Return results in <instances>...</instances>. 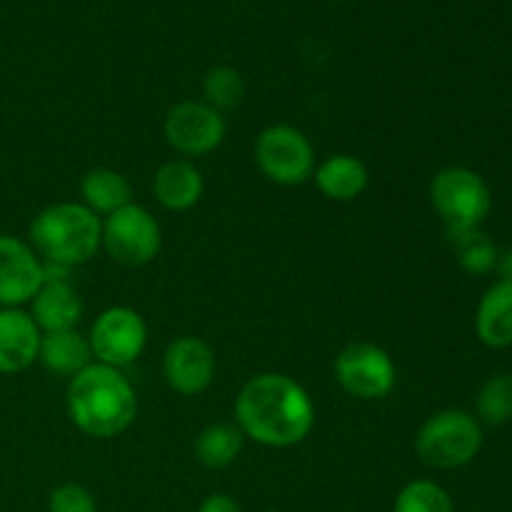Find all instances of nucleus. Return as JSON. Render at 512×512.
<instances>
[{
  "instance_id": "2eb2a0df",
  "label": "nucleus",
  "mask_w": 512,
  "mask_h": 512,
  "mask_svg": "<svg viewBox=\"0 0 512 512\" xmlns=\"http://www.w3.org/2000/svg\"><path fill=\"white\" fill-rule=\"evenodd\" d=\"M28 313L40 333H63L75 330L78 320L83 318V300L70 283H43L30 300Z\"/></svg>"
},
{
  "instance_id": "9b49d317",
  "label": "nucleus",
  "mask_w": 512,
  "mask_h": 512,
  "mask_svg": "<svg viewBox=\"0 0 512 512\" xmlns=\"http://www.w3.org/2000/svg\"><path fill=\"white\" fill-rule=\"evenodd\" d=\"M43 285V260L33 245L0 235V308H23Z\"/></svg>"
},
{
  "instance_id": "4468645a",
  "label": "nucleus",
  "mask_w": 512,
  "mask_h": 512,
  "mask_svg": "<svg viewBox=\"0 0 512 512\" xmlns=\"http://www.w3.org/2000/svg\"><path fill=\"white\" fill-rule=\"evenodd\" d=\"M205 193L203 173L188 158L168 160L153 175V195L165 210L185 213L195 208Z\"/></svg>"
},
{
  "instance_id": "7ed1b4c3",
  "label": "nucleus",
  "mask_w": 512,
  "mask_h": 512,
  "mask_svg": "<svg viewBox=\"0 0 512 512\" xmlns=\"http://www.w3.org/2000/svg\"><path fill=\"white\" fill-rule=\"evenodd\" d=\"M28 235L40 260L78 268L103 248V218L83 203H55L35 215Z\"/></svg>"
},
{
  "instance_id": "f03ea898",
  "label": "nucleus",
  "mask_w": 512,
  "mask_h": 512,
  "mask_svg": "<svg viewBox=\"0 0 512 512\" xmlns=\"http://www.w3.org/2000/svg\"><path fill=\"white\" fill-rule=\"evenodd\" d=\"M68 418L80 433L90 438H118L138 415V398L123 370L103 363H90L73 375L65 393Z\"/></svg>"
},
{
  "instance_id": "9d476101",
  "label": "nucleus",
  "mask_w": 512,
  "mask_h": 512,
  "mask_svg": "<svg viewBox=\"0 0 512 512\" xmlns=\"http://www.w3.org/2000/svg\"><path fill=\"white\" fill-rule=\"evenodd\" d=\"M228 133L223 113L210 108L205 100H183L165 115L163 135L175 153L200 158L220 148Z\"/></svg>"
},
{
  "instance_id": "6e6552de",
  "label": "nucleus",
  "mask_w": 512,
  "mask_h": 512,
  "mask_svg": "<svg viewBox=\"0 0 512 512\" xmlns=\"http://www.w3.org/2000/svg\"><path fill=\"white\" fill-rule=\"evenodd\" d=\"M163 233L143 205H125L118 213L103 218V248L115 263L140 268L158 258Z\"/></svg>"
},
{
  "instance_id": "f3484780",
  "label": "nucleus",
  "mask_w": 512,
  "mask_h": 512,
  "mask_svg": "<svg viewBox=\"0 0 512 512\" xmlns=\"http://www.w3.org/2000/svg\"><path fill=\"white\" fill-rule=\"evenodd\" d=\"M475 333L493 350L512 345V283L498 280L485 290L475 313Z\"/></svg>"
},
{
  "instance_id": "423d86ee",
  "label": "nucleus",
  "mask_w": 512,
  "mask_h": 512,
  "mask_svg": "<svg viewBox=\"0 0 512 512\" xmlns=\"http://www.w3.org/2000/svg\"><path fill=\"white\" fill-rule=\"evenodd\" d=\"M255 163L260 173L275 185L295 188L313 178L315 148L295 125H270L255 140Z\"/></svg>"
},
{
  "instance_id": "39448f33",
  "label": "nucleus",
  "mask_w": 512,
  "mask_h": 512,
  "mask_svg": "<svg viewBox=\"0 0 512 512\" xmlns=\"http://www.w3.org/2000/svg\"><path fill=\"white\" fill-rule=\"evenodd\" d=\"M430 203L445 220V228L460 230L480 228L488 218L493 198L488 183L475 170L453 165L435 173L430 183Z\"/></svg>"
},
{
  "instance_id": "aec40b11",
  "label": "nucleus",
  "mask_w": 512,
  "mask_h": 512,
  "mask_svg": "<svg viewBox=\"0 0 512 512\" xmlns=\"http://www.w3.org/2000/svg\"><path fill=\"white\" fill-rule=\"evenodd\" d=\"M243 440L245 435L240 433L238 425L213 423L200 430V435L195 438V458L210 470L228 468L230 463L238 460L240 450H243Z\"/></svg>"
},
{
  "instance_id": "393cba45",
  "label": "nucleus",
  "mask_w": 512,
  "mask_h": 512,
  "mask_svg": "<svg viewBox=\"0 0 512 512\" xmlns=\"http://www.w3.org/2000/svg\"><path fill=\"white\" fill-rule=\"evenodd\" d=\"M48 512H98V503L83 485L63 483L50 493Z\"/></svg>"
},
{
  "instance_id": "a878e982",
  "label": "nucleus",
  "mask_w": 512,
  "mask_h": 512,
  "mask_svg": "<svg viewBox=\"0 0 512 512\" xmlns=\"http://www.w3.org/2000/svg\"><path fill=\"white\" fill-rule=\"evenodd\" d=\"M198 512H243L240 510V505L235 503L230 495L225 493H213L208 495V498L203 500V503L198 505Z\"/></svg>"
},
{
  "instance_id": "ddd939ff",
  "label": "nucleus",
  "mask_w": 512,
  "mask_h": 512,
  "mask_svg": "<svg viewBox=\"0 0 512 512\" xmlns=\"http://www.w3.org/2000/svg\"><path fill=\"white\" fill-rule=\"evenodd\" d=\"M40 328L23 308H0V373L15 375L38 360Z\"/></svg>"
},
{
  "instance_id": "a211bd4d",
  "label": "nucleus",
  "mask_w": 512,
  "mask_h": 512,
  "mask_svg": "<svg viewBox=\"0 0 512 512\" xmlns=\"http://www.w3.org/2000/svg\"><path fill=\"white\" fill-rule=\"evenodd\" d=\"M38 360L45 370L63 378H73L80 370L88 368L93 360V350L85 335L78 330H63V333H43L40 338Z\"/></svg>"
},
{
  "instance_id": "412c9836",
  "label": "nucleus",
  "mask_w": 512,
  "mask_h": 512,
  "mask_svg": "<svg viewBox=\"0 0 512 512\" xmlns=\"http://www.w3.org/2000/svg\"><path fill=\"white\" fill-rule=\"evenodd\" d=\"M450 245H453L455 255H458V263L463 265V270L473 275H485L490 270L498 268V248L490 240L488 233H483L480 228H460V230H448Z\"/></svg>"
},
{
  "instance_id": "bb28decb",
  "label": "nucleus",
  "mask_w": 512,
  "mask_h": 512,
  "mask_svg": "<svg viewBox=\"0 0 512 512\" xmlns=\"http://www.w3.org/2000/svg\"><path fill=\"white\" fill-rule=\"evenodd\" d=\"M498 273H500V280L512 283V250L510 253H505L503 258H498Z\"/></svg>"
},
{
  "instance_id": "f257e3e1",
  "label": "nucleus",
  "mask_w": 512,
  "mask_h": 512,
  "mask_svg": "<svg viewBox=\"0 0 512 512\" xmlns=\"http://www.w3.org/2000/svg\"><path fill=\"white\" fill-rule=\"evenodd\" d=\"M235 425L263 448H293L313 433L315 405L290 375L260 373L235 398Z\"/></svg>"
},
{
  "instance_id": "4be33fe9",
  "label": "nucleus",
  "mask_w": 512,
  "mask_h": 512,
  "mask_svg": "<svg viewBox=\"0 0 512 512\" xmlns=\"http://www.w3.org/2000/svg\"><path fill=\"white\" fill-rule=\"evenodd\" d=\"M203 95L205 103L215 108L218 113L235 110L245 100V80L230 65H215L205 73L203 78Z\"/></svg>"
},
{
  "instance_id": "dca6fc26",
  "label": "nucleus",
  "mask_w": 512,
  "mask_h": 512,
  "mask_svg": "<svg viewBox=\"0 0 512 512\" xmlns=\"http://www.w3.org/2000/svg\"><path fill=\"white\" fill-rule=\"evenodd\" d=\"M313 178L320 193L335 203H350V200L360 198L370 183L368 165L348 153L330 155L323 163L315 165Z\"/></svg>"
},
{
  "instance_id": "b1692460",
  "label": "nucleus",
  "mask_w": 512,
  "mask_h": 512,
  "mask_svg": "<svg viewBox=\"0 0 512 512\" xmlns=\"http://www.w3.org/2000/svg\"><path fill=\"white\" fill-rule=\"evenodd\" d=\"M478 423L485 425H505L512 420V375H493L488 383L480 388L478 400Z\"/></svg>"
},
{
  "instance_id": "20e7f679",
  "label": "nucleus",
  "mask_w": 512,
  "mask_h": 512,
  "mask_svg": "<svg viewBox=\"0 0 512 512\" xmlns=\"http://www.w3.org/2000/svg\"><path fill=\"white\" fill-rule=\"evenodd\" d=\"M483 448V425L465 410H440L418 430L415 453L425 465L455 470L473 463Z\"/></svg>"
},
{
  "instance_id": "f8f14e48",
  "label": "nucleus",
  "mask_w": 512,
  "mask_h": 512,
  "mask_svg": "<svg viewBox=\"0 0 512 512\" xmlns=\"http://www.w3.org/2000/svg\"><path fill=\"white\" fill-rule=\"evenodd\" d=\"M163 378L178 395H200L215 378V353L203 338L180 335L165 348Z\"/></svg>"
},
{
  "instance_id": "5701e85b",
  "label": "nucleus",
  "mask_w": 512,
  "mask_h": 512,
  "mask_svg": "<svg viewBox=\"0 0 512 512\" xmlns=\"http://www.w3.org/2000/svg\"><path fill=\"white\" fill-rule=\"evenodd\" d=\"M393 512H455L453 498L433 480H413L395 495Z\"/></svg>"
},
{
  "instance_id": "6ab92c4d",
  "label": "nucleus",
  "mask_w": 512,
  "mask_h": 512,
  "mask_svg": "<svg viewBox=\"0 0 512 512\" xmlns=\"http://www.w3.org/2000/svg\"><path fill=\"white\" fill-rule=\"evenodd\" d=\"M80 195H83L85 208L93 210L98 218H108V215L118 213L125 205L133 203V190H130L128 178L110 168L88 170L80 180Z\"/></svg>"
},
{
  "instance_id": "0eeeda50",
  "label": "nucleus",
  "mask_w": 512,
  "mask_h": 512,
  "mask_svg": "<svg viewBox=\"0 0 512 512\" xmlns=\"http://www.w3.org/2000/svg\"><path fill=\"white\" fill-rule=\"evenodd\" d=\"M333 368L340 388L358 400L388 398L398 383V368L388 350L365 340L345 345Z\"/></svg>"
},
{
  "instance_id": "1a4fd4ad",
  "label": "nucleus",
  "mask_w": 512,
  "mask_h": 512,
  "mask_svg": "<svg viewBox=\"0 0 512 512\" xmlns=\"http://www.w3.org/2000/svg\"><path fill=\"white\" fill-rule=\"evenodd\" d=\"M88 343L95 363L123 370L143 355L148 345V325L138 310L128 305H113L95 318Z\"/></svg>"
}]
</instances>
